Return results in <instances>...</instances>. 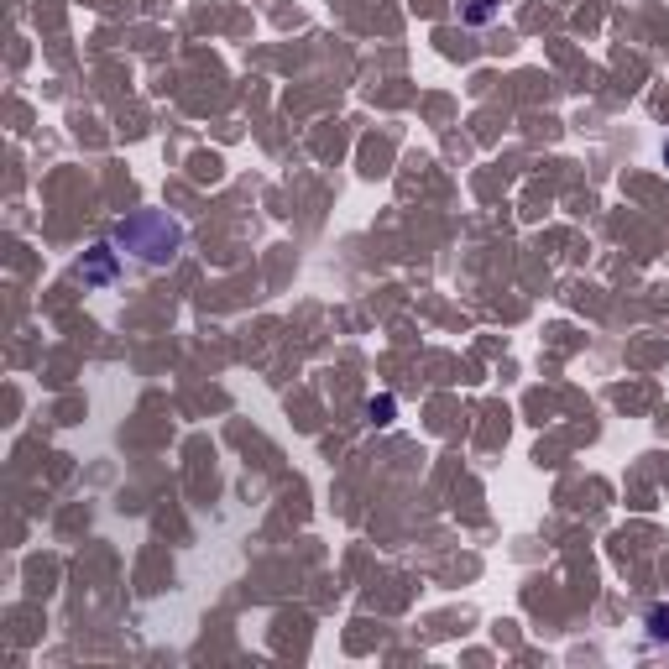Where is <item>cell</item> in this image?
<instances>
[{
	"label": "cell",
	"instance_id": "6da1fadb",
	"mask_svg": "<svg viewBox=\"0 0 669 669\" xmlns=\"http://www.w3.org/2000/svg\"><path fill=\"white\" fill-rule=\"evenodd\" d=\"M115 246L136 251L142 262H173L178 246H183V225L168 220V215H157V210H147V215H131V220L115 225Z\"/></svg>",
	"mask_w": 669,
	"mask_h": 669
},
{
	"label": "cell",
	"instance_id": "7a4b0ae2",
	"mask_svg": "<svg viewBox=\"0 0 669 669\" xmlns=\"http://www.w3.org/2000/svg\"><path fill=\"white\" fill-rule=\"evenodd\" d=\"M84 283H115V246H95L79 267Z\"/></svg>",
	"mask_w": 669,
	"mask_h": 669
},
{
	"label": "cell",
	"instance_id": "3957f363",
	"mask_svg": "<svg viewBox=\"0 0 669 669\" xmlns=\"http://www.w3.org/2000/svg\"><path fill=\"white\" fill-rule=\"evenodd\" d=\"M392 419H398V398H392V392H382V398H372V403H366V424H392Z\"/></svg>",
	"mask_w": 669,
	"mask_h": 669
},
{
	"label": "cell",
	"instance_id": "277c9868",
	"mask_svg": "<svg viewBox=\"0 0 669 669\" xmlns=\"http://www.w3.org/2000/svg\"><path fill=\"white\" fill-rule=\"evenodd\" d=\"M497 11H502V0H466V11H460V16H466L471 27H487Z\"/></svg>",
	"mask_w": 669,
	"mask_h": 669
},
{
	"label": "cell",
	"instance_id": "5b68a950",
	"mask_svg": "<svg viewBox=\"0 0 669 669\" xmlns=\"http://www.w3.org/2000/svg\"><path fill=\"white\" fill-rule=\"evenodd\" d=\"M649 638H654V643H669V607H664V602L649 607Z\"/></svg>",
	"mask_w": 669,
	"mask_h": 669
},
{
	"label": "cell",
	"instance_id": "8992f818",
	"mask_svg": "<svg viewBox=\"0 0 669 669\" xmlns=\"http://www.w3.org/2000/svg\"><path fill=\"white\" fill-rule=\"evenodd\" d=\"M664 163H669V147H664Z\"/></svg>",
	"mask_w": 669,
	"mask_h": 669
}]
</instances>
